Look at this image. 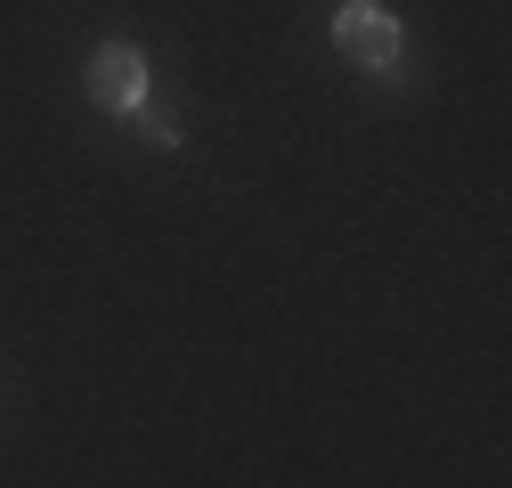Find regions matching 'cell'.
Listing matches in <instances>:
<instances>
[{
  "label": "cell",
  "mask_w": 512,
  "mask_h": 488,
  "mask_svg": "<svg viewBox=\"0 0 512 488\" xmlns=\"http://www.w3.org/2000/svg\"><path fill=\"white\" fill-rule=\"evenodd\" d=\"M334 49L350 57V66H366V74H399L407 25L382 9V0H342V9H334Z\"/></svg>",
  "instance_id": "obj_1"
},
{
  "label": "cell",
  "mask_w": 512,
  "mask_h": 488,
  "mask_svg": "<svg viewBox=\"0 0 512 488\" xmlns=\"http://www.w3.org/2000/svg\"><path fill=\"white\" fill-rule=\"evenodd\" d=\"M82 90H90L106 114H139V106H147V57H139L131 41H106V49L90 57Z\"/></svg>",
  "instance_id": "obj_2"
}]
</instances>
